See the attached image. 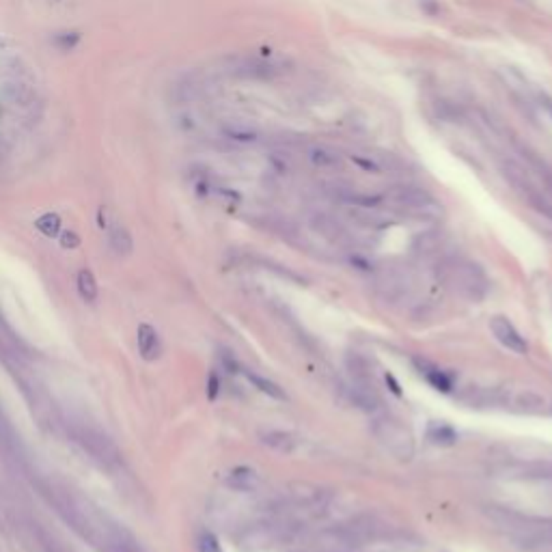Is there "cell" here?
Returning a JSON list of instances; mask_svg holds the SVG:
<instances>
[{
	"instance_id": "1",
	"label": "cell",
	"mask_w": 552,
	"mask_h": 552,
	"mask_svg": "<svg viewBox=\"0 0 552 552\" xmlns=\"http://www.w3.org/2000/svg\"><path fill=\"white\" fill-rule=\"evenodd\" d=\"M371 431L375 436V440L380 443L384 447V451H389L393 457H397L401 462H410L415 457V451H417L415 433L397 417H393V415L375 417L371 423Z\"/></svg>"
},
{
	"instance_id": "2",
	"label": "cell",
	"mask_w": 552,
	"mask_h": 552,
	"mask_svg": "<svg viewBox=\"0 0 552 552\" xmlns=\"http://www.w3.org/2000/svg\"><path fill=\"white\" fill-rule=\"evenodd\" d=\"M443 281L447 283V287H451L453 292L466 300H481L485 296V276L479 270V266L471 264V261H462V259H451L447 264H443L440 268Z\"/></svg>"
},
{
	"instance_id": "3",
	"label": "cell",
	"mask_w": 552,
	"mask_h": 552,
	"mask_svg": "<svg viewBox=\"0 0 552 552\" xmlns=\"http://www.w3.org/2000/svg\"><path fill=\"white\" fill-rule=\"evenodd\" d=\"M69 436L86 455H91V459L102 464V466L110 469V466H117V464L121 462L119 447L112 443L110 436H106L97 427L82 425V423L80 425H72L69 427Z\"/></svg>"
},
{
	"instance_id": "4",
	"label": "cell",
	"mask_w": 552,
	"mask_h": 552,
	"mask_svg": "<svg viewBox=\"0 0 552 552\" xmlns=\"http://www.w3.org/2000/svg\"><path fill=\"white\" fill-rule=\"evenodd\" d=\"M386 201L403 214H410L415 218H440L443 206L436 201L427 190L415 186H397L389 190Z\"/></svg>"
},
{
	"instance_id": "5",
	"label": "cell",
	"mask_w": 552,
	"mask_h": 552,
	"mask_svg": "<svg viewBox=\"0 0 552 552\" xmlns=\"http://www.w3.org/2000/svg\"><path fill=\"white\" fill-rule=\"evenodd\" d=\"M300 154L317 170H337L343 166V156L326 142H300Z\"/></svg>"
},
{
	"instance_id": "6",
	"label": "cell",
	"mask_w": 552,
	"mask_h": 552,
	"mask_svg": "<svg viewBox=\"0 0 552 552\" xmlns=\"http://www.w3.org/2000/svg\"><path fill=\"white\" fill-rule=\"evenodd\" d=\"M231 76L246 78V80H270L281 74V65L259 59V56H244V59H236L229 67Z\"/></svg>"
},
{
	"instance_id": "7",
	"label": "cell",
	"mask_w": 552,
	"mask_h": 552,
	"mask_svg": "<svg viewBox=\"0 0 552 552\" xmlns=\"http://www.w3.org/2000/svg\"><path fill=\"white\" fill-rule=\"evenodd\" d=\"M490 330H492L494 339H497L501 345H505L507 350H511L516 354H527L529 352L527 339L520 335V330L509 322L507 317H503V315L492 317L490 319Z\"/></svg>"
},
{
	"instance_id": "8",
	"label": "cell",
	"mask_w": 552,
	"mask_h": 552,
	"mask_svg": "<svg viewBox=\"0 0 552 552\" xmlns=\"http://www.w3.org/2000/svg\"><path fill=\"white\" fill-rule=\"evenodd\" d=\"M278 537V529L272 522H257V525H248L242 535H240V546L246 550H264L274 539Z\"/></svg>"
},
{
	"instance_id": "9",
	"label": "cell",
	"mask_w": 552,
	"mask_h": 552,
	"mask_svg": "<svg viewBox=\"0 0 552 552\" xmlns=\"http://www.w3.org/2000/svg\"><path fill=\"white\" fill-rule=\"evenodd\" d=\"M289 497H292V501L302 509H324L328 503V494L322 492V487L307 483V481L294 483L289 487Z\"/></svg>"
},
{
	"instance_id": "10",
	"label": "cell",
	"mask_w": 552,
	"mask_h": 552,
	"mask_svg": "<svg viewBox=\"0 0 552 552\" xmlns=\"http://www.w3.org/2000/svg\"><path fill=\"white\" fill-rule=\"evenodd\" d=\"M136 343L138 352L144 361H158L162 354V341L158 330L152 324H140L136 330Z\"/></svg>"
},
{
	"instance_id": "11",
	"label": "cell",
	"mask_w": 552,
	"mask_h": 552,
	"mask_svg": "<svg viewBox=\"0 0 552 552\" xmlns=\"http://www.w3.org/2000/svg\"><path fill=\"white\" fill-rule=\"evenodd\" d=\"M419 375L425 377V382L431 384L436 391H440V393H451L453 389V380H451V375H447L440 367H436L433 363L425 361V358H415L412 361Z\"/></svg>"
},
{
	"instance_id": "12",
	"label": "cell",
	"mask_w": 552,
	"mask_h": 552,
	"mask_svg": "<svg viewBox=\"0 0 552 552\" xmlns=\"http://www.w3.org/2000/svg\"><path fill=\"white\" fill-rule=\"evenodd\" d=\"M224 483L227 487L236 490V492H255L261 485V477L250 466H238L227 475Z\"/></svg>"
},
{
	"instance_id": "13",
	"label": "cell",
	"mask_w": 552,
	"mask_h": 552,
	"mask_svg": "<svg viewBox=\"0 0 552 552\" xmlns=\"http://www.w3.org/2000/svg\"><path fill=\"white\" fill-rule=\"evenodd\" d=\"M102 550L104 552H144L138 546V541L130 533H126L123 529L121 531L119 529H110L106 533L104 541H102Z\"/></svg>"
},
{
	"instance_id": "14",
	"label": "cell",
	"mask_w": 552,
	"mask_h": 552,
	"mask_svg": "<svg viewBox=\"0 0 552 552\" xmlns=\"http://www.w3.org/2000/svg\"><path fill=\"white\" fill-rule=\"evenodd\" d=\"M261 440H264V445H268L270 449L278 451V453H294L298 449V438L294 433H289V431H283V429H270L266 433H261Z\"/></svg>"
},
{
	"instance_id": "15",
	"label": "cell",
	"mask_w": 552,
	"mask_h": 552,
	"mask_svg": "<svg viewBox=\"0 0 552 552\" xmlns=\"http://www.w3.org/2000/svg\"><path fill=\"white\" fill-rule=\"evenodd\" d=\"M76 285H78V294L84 302H95L97 300V283H95V276L91 274V270L82 268L76 276Z\"/></svg>"
},
{
	"instance_id": "16",
	"label": "cell",
	"mask_w": 552,
	"mask_h": 552,
	"mask_svg": "<svg viewBox=\"0 0 552 552\" xmlns=\"http://www.w3.org/2000/svg\"><path fill=\"white\" fill-rule=\"evenodd\" d=\"M427 438L433 445H443V447H451L457 443V433L451 425L447 423H431L427 427Z\"/></svg>"
},
{
	"instance_id": "17",
	"label": "cell",
	"mask_w": 552,
	"mask_h": 552,
	"mask_svg": "<svg viewBox=\"0 0 552 552\" xmlns=\"http://www.w3.org/2000/svg\"><path fill=\"white\" fill-rule=\"evenodd\" d=\"M244 375L248 377V382L255 386V389H259L261 393H266L268 397H272V399H287V395H285V391L276 384V382H272V380H266L264 375H259V373H255V371H244Z\"/></svg>"
},
{
	"instance_id": "18",
	"label": "cell",
	"mask_w": 552,
	"mask_h": 552,
	"mask_svg": "<svg viewBox=\"0 0 552 552\" xmlns=\"http://www.w3.org/2000/svg\"><path fill=\"white\" fill-rule=\"evenodd\" d=\"M110 248L117 253V255H130L134 244H132V238L126 229H112L110 231Z\"/></svg>"
},
{
	"instance_id": "19",
	"label": "cell",
	"mask_w": 552,
	"mask_h": 552,
	"mask_svg": "<svg viewBox=\"0 0 552 552\" xmlns=\"http://www.w3.org/2000/svg\"><path fill=\"white\" fill-rule=\"evenodd\" d=\"M196 550H198V552H222L218 537H216L214 533H210V531H203V533L198 535V539H196Z\"/></svg>"
},
{
	"instance_id": "20",
	"label": "cell",
	"mask_w": 552,
	"mask_h": 552,
	"mask_svg": "<svg viewBox=\"0 0 552 552\" xmlns=\"http://www.w3.org/2000/svg\"><path fill=\"white\" fill-rule=\"evenodd\" d=\"M5 433H11V427L9 421L3 417V412H0V438H5Z\"/></svg>"
}]
</instances>
